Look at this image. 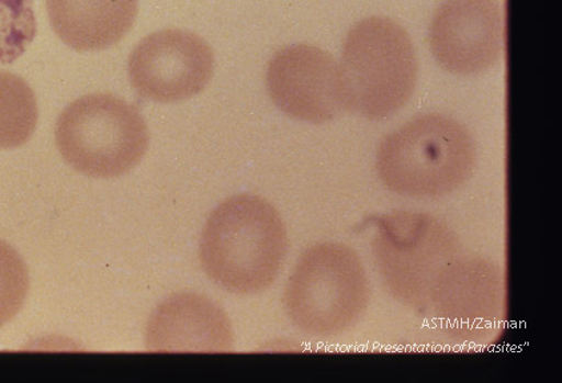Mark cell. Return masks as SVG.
Instances as JSON below:
<instances>
[{"label":"cell","mask_w":562,"mask_h":383,"mask_svg":"<svg viewBox=\"0 0 562 383\" xmlns=\"http://www.w3.org/2000/svg\"><path fill=\"white\" fill-rule=\"evenodd\" d=\"M372 254L391 296L418 309L427 306L437 275L460 256V241L446 222L429 213L393 212L381 217Z\"/></svg>","instance_id":"6"},{"label":"cell","mask_w":562,"mask_h":383,"mask_svg":"<svg viewBox=\"0 0 562 383\" xmlns=\"http://www.w3.org/2000/svg\"><path fill=\"white\" fill-rule=\"evenodd\" d=\"M411 36L384 16L364 19L349 31L339 63L342 110L383 121L408 104L417 85Z\"/></svg>","instance_id":"3"},{"label":"cell","mask_w":562,"mask_h":383,"mask_svg":"<svg viewBox=\"0 0 562 383\" xmlns=\"http://www.w3.org/2000/svg\"><path fill=\"white\" fill-rule=\"evenodd\" d=\"M139 0H47L49 22L75 52H103L133 29Z\"/></svg>","instance_id":"12"},{"label":"cell","mask_w":562,"mask_h":383,"mask_svg":"<svg viewBox=\"0 0 562 383\" xmlns=\"http://www.w3.org/2000/svg\"><path fill=\"white\" fill-rule=\"evenodd\" d=\"M371 285L363 261L341 243L312 245L286 281V316L304 335L337 337L353 328L370 306Z\"/></svg>","instance_id":"4"},{"label":"cell","mask_w":562,"mask_h":383,"mask_svg":"<svg viewBox=\"0 0 562 383\" xmlns=\"http://www.w3.org/2000/svg\"><path fill=\"white\" fill-rule=\"evenodd\" d=\"M146 345L161 353H229L233 325L214 301L195 293L175 294L149 317Z\"/></svg>","instance_id":"11"},{"label":"cell","mask_w":562,"mask_h":383,"mask_svg":"<svg viewBox=\"0 0 562 383\" xmlns=\"http://www.w3.org/2000/svg\"><path fill=\"white\" fill-rule=\"evenodd\" d=\"M37 103L26 80L0 71V150L24 146L34 135Z\"/></svg>","instance_id":"13"},{"label":"cell","mask_w":562,"mask_h":383,"mask_svg":"<svg viewBox=\"0 0 562 383\" xmlns=\"http://www.w3.org/2000/svg\"><path fill=\"white\" fill-rule=\"evenodd\" d=\"M476 162V142L463 123L427 114L384 137L376 172L381 184L397 196L440 199L465 185Z\"/></svg>","instance_id":"2"},{"label":"cell","mask_w":562,"mask_h":383,"mask_svg":"<svg viewBox=\"0 0 562 383\" xmlns=\"http://www.w3.org/2000/svg\"><path fill=\"white\" fill-rule=\"evenodd\" d=\"M429 46L440 67L453 75L491 70L505 49L502 0H447L430 23Z\"/></svg>","instance_id":"9"},{"label":"cell","mask_w":562,"mask_h":383,"mask_svg":"<svg viewBox=\"0 0 562 383\" xmlns=\"http://www.w3.org/2000/svg\"><path fill=\"white\" fill-rule=\"evenodd\" d=\"M209 43L184 30H161L131 53L128 78L137 95L156 103H178L199 95L214 75Z\"/></svg>","instance_id":"8"},{"label":"cell","mask_w":562,"mask_h":383,"mask_svg":"<svg viewBox=\"0 0 562 383\" xmlns=\"http://www.w3.org/2000/svg\"><path fill=\"white\" fill-rule=\"evenodd\" d=\"M266 85L273 104L295 121L324 124L342 111L339 63L311 44H293L274 54Z\"/></svg>","instance_id":"10"},{"label":"cell","mask_w":562,"mask_h":383,"mask_svg":"<svg viewBox=\"0 0 562 383\" xmlns=\"http://www.w3.org/2000/svg\"><path fill=\"white\" fill-rule=\"evenodd\" d=\"M36 33L33 0H0V65L21 58Z\"/></svg>","instance_id":"14"},{"label":"cell","mask_w":562,"mask_h":383,"mask_svg":"<svg viewBox=\"0 0 562 383\" xmlns=\"http://www.w3.org/2000/svg\"><path fill=\"white\" fill-rule=\"evenodd\" d=\"M61 157L75 171L114 179L133 171L145 157L149 132L140 112L111 93L75 100L55 127Z\"/></svg>","instance_id":"5"},{"label":"cell","mask_w":562,"mask_h":383,"mask_svg":"<svg viewBox=\"0 0 562 383\" xmlns=\"http://www.w3.org/2000/svg\"><path fill=\"white\" fill-rule=\"evenodd\" d=\"M428 309L454 341L488 343L507 319V281L498 263L485 257H458L437 275Z\"/></svg>","instance_id":"7"},{"label":"cell","mask_w":562,"mask_h":383,"mask_svg":"<svg viewBox=\"0 0 562 383\" xmlns=\"http://www.w3.org/2000/svg\"><path fill=\"white\" fill-rule=\"evenodd\" d=\"M29 286V270L22 256L0 240V328L22 311Z\"/></svg>","instance_id":"15"},{"label":"cell","mask_w":562,"mask_h":383,"mask_svg":"<svg viewBox=\"0 0 562 383\" xmlns=\"http://www.w3.org/2000/svg\"><path fill=\"white\" fill-rule=\"evenodd\" d=\"M280 213L256 194H236L211 213L200 238L205 274L235 294H258L278 280L289 255Z\"/></svg>","instance_id":"1"}]
</instances>
